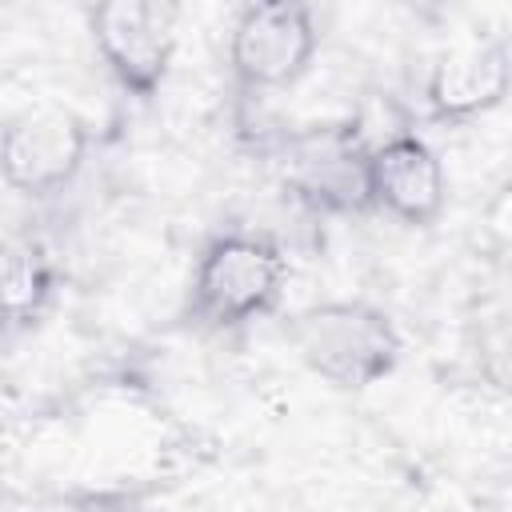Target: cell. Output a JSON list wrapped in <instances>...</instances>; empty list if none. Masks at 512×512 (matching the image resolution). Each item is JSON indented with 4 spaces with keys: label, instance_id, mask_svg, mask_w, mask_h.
Segmentation results:
<instances>
[{
    "label": "cell",
    "instance_id": "6da1fadb",
    "mask_svg": "<svg viewBox=\"0 0 512 512\" xmlns=\"http://www.w3.org/2000/svg\"><path fill=\"white\" fill-rule=\"evenodd\" d=\"M288 340L320 380L360 392L380 384L404 352L392 316L368 300H320L292 316Z\"/></svg>",
    "mask_w": 512,
    "mask_h": 512
},
{
    "label": "cell",
    "instance_id": "7a4b0ae2",
    "mask_svg": "<svg viewBox=\"0 0 512 512\" xmlns=\"http://www.w3.org/2000/svg\"><path fill=\"white\" fill-rule=\"evenodd\" d=\"M284 252L256 232H224L204 244L188 280V316L200 328L224 332L276 308L284 292Z\"/></svg>",
    "mask_w": 512,
    "mask_h": 512
},
{
    "label": "cell",
    "instance_id": "3957f363",
    "mask_svg": "<svg viewBox=\"0 0 512 512\" xmlns=\"http://www.w3.org/2000/svg\"><path fill=\"white\" fill-rule=\"evenodd\" d=\"M320 28L308 4H248L228 28V68L244 92L292 88L316 60Z\"/></svg>",
    "mask_w": 512,
    "mask_h": 512
},
{
    "label": "cell",
    "instance_id": "277c9868",
    "mask_svg": "<svg viewBox=\"0 0 512 512\" xmlns=\"http://www.w3.org/2000/svg\"><path fill=\"white\" fill-rule=\"evenodd\" d=\"M176 20L180 12L160 0H108L88 8V32L104 68L140 100H152L172 72Z\"/></svg>",
    "mask_w": 512,
    "mask_h": 512
},
{
    "label": "cell",
    "instance_id": "5b68a950",
    "mask_svg": "<svg viewBox=\"0 0 512 512\" xmlns=\"http://www.w3.org/2000/svg\"><path fill=\"white\" fill-rule=\"evenodd\" d=\"M92 132L68 108L20 112L0 128V180L32 200L64 192L84 168Z\"/></svg>",
    "mask_w": 512,
    "mask_h": 512
},
{
    "label": "cell",
    "instance_id": "8992f818",
    "mask_svg": "<svg viewBox=\"0 0 512 512\" xmlns=\"http://www.w3.org/2000/svg\"><path fill=\"white\" fill-rule=\"evenodd\" d=\"M288 188L324 212H368V152L348 124L312 128L288 140L284 156Z\"/></svg>",
    "mask_w": 512,
    "mask_h": 512
},
{
    "label": "cell",
    "instance_id": "52a82bcc",
    "mask_svg": "<svg viewBox=\"0 0 512 512\" xmlns=\"http://www.w3.org/2000/svg\"><path fill=\"white\" fill-rule=\"evenodd\" d=\"M368 196L372 208L388 212L408 228H428L448 204V176L436 148L412 128L368 152Z\"/></svg>",
    "mask_w": 512,
    "mask_h": 512
},
{
    "label": "cell",
    "instance_id": "ba28073f",
    "mask_svg": "<svg viewBox=\"0 0 512 512\" xmlns=\"http://www.w3.org/2000/svg\"><path fill=\"white\" fill-rule=\"evenodd\" d=\"M512 84V56L508 40L492 36L468 48L440 56L424 80L428 116L440 124H464L504 104Z\"/></svg>",
    "mask_w": 512,
    "mask_h": 512
},
{
    "label": "cell",
    "instance_id": "9c48e42d",
    "mask_svg": "<svg viewBox=\"0 0 512 512\" xmlns=\"http://www.w3.org/2000/svg\"><path fill=\"white\" fill-rule=\"evenodd\" d=\"M52 256L40 240H8L0 244V324L24 328L52 300Z\"/></svg>",
    "mask_w": 512,
    "mask_h": 512
}]
</instances>
